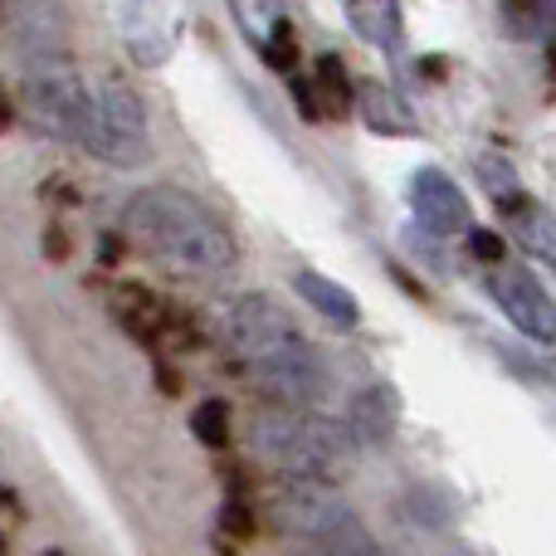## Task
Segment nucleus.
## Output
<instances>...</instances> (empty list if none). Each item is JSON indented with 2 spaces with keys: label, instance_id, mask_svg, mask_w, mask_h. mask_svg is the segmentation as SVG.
Listing matches in <instances>:
<instances>
[{
  "label": "nucleus",
  "instance_id": "9d476101",
  "mask_svg": "<svg viewBox=\"0 0 556 556\" xmlns=\"http://www.w3.org/2000/svg\"><path fill=\"white\" fill-rule=\"evenodd\" d=\"M508 230L518 235V244L532 254V260L552 264L556 269V215L547 211V205H538L532 195H522V201H513L508 211Z\"/></svg>",
  "mask_w": 556,
  "mask_h": 556
},
{
  "label": "nucleus",
  "instance_id": "cd10ccee",
  "mask_svg": "<svg viewBox=\"0 0 556 556\" xmlns=\"http://www.w3.org/2000/svg\"><path fill=\"white\" fill-rule=\"evenodd\" d=\"M5 503H10V493H5V489H0V508H5Z\"/></svg>",
  "mask_w": 556,
  "mask_h": 556
},
{
  "label": "nucleus",
  "instance_id": "393cba45",
  "mask_svg": "<svg viewBox=\"0 0 556 556\" xmlns=\"http://www.w3.org/2000/svg\"><path fill=\"white\" fill-rule=\"evenodd\" d=\"M123 260V240H117V235H108L103 240V264H117Z\"/></svg>",
  "mask_w": 556,
  "mask_h": 556
},
{
  "label": "nucleus",
  "instance_id": "dca6fc26",
  "mask_svg": "<svg viewBox=\"0 0 556 556\" xmlns=\"http://www.w3.org/2000/svg\"><path fill=\"white\" fill-rule=\"evenodd\" d=\"M230 10H235V25L244 29V39H250L254 49H264V45H274L278 35H288V10H283V0H230Z\"/></svg>",
  "mask_w": 556,
  "mask_h": 556
},
{
  "label": "nucleus",
  "instance_id": "a211bd4d",
  "mask_svg": "<svg viewBox=\"0 0 556 556\" xmlns=\"http://www.w3.org/2000/svg\"><path fill=\"white\" fill-rule=\"evenodd\" d=\"M503 15H508L513 35L538 39L556 29V0H503Z\"/></svg>",
  "mask_w": 556,
  "mask_h": 556
},
{
  "label": "nucleus",
  "instance_id": "20e7f679",
  "mask_svg": "<svg viewBox=\"0 0 556 556\" xmlns=\"http://www.w3.org/2000/svg\"><path fill=\"white\" fill-rule=\"evenodd\" d=\"M78 147L93 152L98 162H108V166H123V172L147 166L152 162V127H147L142 98H137L127 84H117V78L93 84Z\"/></svg>",
  "mask_w": 556,
  "mask_h": 556
},
{
  "label": "nucleus",
  "instance_id": "4468645a",
  "mask_svg": "<svg viewBox=\"0 0 556 556\" xmlns=\"http://www.w3.org/2000/svg\"><path fill=\"white\" fill-rule=\"evenodd\" d=\"M113 313H117V323H123L127 332H132L137 342H147V346H152L156 337L172 327V313H166L152 293H142V288H123V293H117V303H113Z\"/></svg>",
  "mask_w": 556,
  "mask_h": 556
},
{
  "label": "nucleus",
  "instance_id": "c85d7f7f",
  "mask_svg": "<svg viewBox=\"0 0 556 556\" xmlns=\"http://www.w3.org/2000/svg\"><path fill=\"white\" fill-rule=\"evenodd\" d=\"M45 556H64V552H45Z\"/></svg>",
  "mask_w": 556,
  "mask_h": 556
},
{
  "label": "nucleus",
  "instance_id": "6ab92c4d",
  "mask_svg": "<svg viewBox=\"0 0 556 556\" xmlns=\"http://www.w3.org/2000/svg\"><path fill=\"white\" fill-rule=\"evenodd\" d=\"M479 181H483V191L498 201V211H508L513 201H522V181L503 156H479Z\"/></svg>",
  "mask_w": 556,
  "mask_h": 556
},
{
  "label": "nucleus",
  "instance_id": "1a4fd4ad",
  "mask_svg": "<svg viewBox=\"0 0 556 556\" xmlns=\"http://www.w3.org/2000/svg\"><path fill=\"white\" fill-rule=\"evenodd\" d=\"M401 425V395L391 386H366L356 391L352 410H346V430H352L356 444H386Z\"/></svg>",
  "mask_w": 556,
  "mask_h": 556
},
{
  "label": "nucleus",
  "instance_id": "39448f33",
  "mask_svg": "<svg viewBox=\"0 0 556 556\" xmlns=\"http://www.w3.org/2000/svg\"><path fill=\"white\" fill-rule=\"evenodd\" d=\"M88 93H93V84H88L68 59H39V64L25 68L20 103H25V117L45 137L78 142V132H84V113H88Z\"/></svg>",
  "mask_w": 556,
  "mask_h": 556
},
{
  "label": "nucleus",
  "instance_id": "7ed1b4c3",
  "mask_svg": "<svg viewBox=\"0 0 556 556\" xmlns=\"http://www.w3.org/2000/svg\"><path fill=\"white\" fill-rule=\"evenodd\" d=\"M250 450L278 473L332 483L337 473L352 469L356 440L346 425L327 420V415H307V405H278L250 425Z\"/></svg>",
  "mask_w": 556,
  "mask_h": 556
},
{
  "label": "nucleus",
  "instance_id": "f8f14e48",
  "mask_svg": "<svg viewBox=\"0 0 556 556\" xmlns=\"http://www.w3.org/2000/svg\"><path fill=\"white\" fill-rule=\"evenodd\" d=\"M293 288H298V298H303L307 307H317V313H323L327 323H337V327H356V317H362L356 298L346 293L342 283H332V278H323V274H313V269L293 274Z\"/></svg>",
  "mask_w": 556,
  "mask_h": 556
},
{
  "label": "nucleus",
  "instance_id": "f03ea898",
  "mask_svg": "<svg viewBox=\"0 0 556 556\" xmlns=\"http://www.w3.org/2000/svg\"><path fill=\"white\" fill-rule=\"evenodd\" d=\"M225 337L230 352L240 356V366L254 376L264 395H274L278 405H317L327 391V366L313 346L303 342V332L293 327V317L264 293H250L230 307L225 317Z\"/></svg>",
  "mask_w": 556,
  "mask_h": 556
},
{
  "label": "nucleus",
  "instance_id": "ddd939ff",
  "mask_svg": "<svg viewBox=\"0 0 556 556\" xmlns=\"http://www.w3.org/2000/svg\"><path fill=\"white\" fill-rule=\"evenodd\" d=\"M352 29L376 49H401V0H346Z\"/></svg>",
  "mask_w": 556,
  "mask_h": 556
},
{
  "label": "nucleus",
  "instance_id": "aec40b11",
  "mask_svg": "<svg viewBox=\"0 0 556 556\" xmlns=\"http://www.w3.org/2000/svg\"><path fill=\"white\" fill-rule=\"evenodd\" d=\"M191 434L205 444V450H225V444H230V405H225V401H205V405H195V415H191Z\"/></svg>",
  "mask_w": 556,
  "mask_h": 556
},
{
  "label": "nucleus",
  "instance_id": "4be33fe9",
  "mask_svg": "<svg viewBox=\"0 0 556 556\" xmlns=\"http://www.w3.org/2000/svg\"><path fill=\"white\" fill-rule=\"evenodd\" d=\"M469 250H473V260H483V264L508 260V250H503V235H498V230H469Z\"/></svg>",
  "mask_w": 556,
  "mask_h": 556
},
{
  "label": "nucleus",
  "instance_id": "5701e85b",
  "mask_svg": "<svg viewBox=\"0 0 556 556\" xmlns=\"http://www.w3.org/2000/svg\"><path fill=\"white\" fill-rule=\"evenodd\" d=\"M293 103H298V113H303L307 123L327 117L323 113V98H317V88H313V78H293Z\"/></svg>",
  "mask_w": 556,
  "mask_h": 556
},
{
  "label": "nucleus",
  "instance_id": "b1692460",
  "mask_svg": "<svg viewBox=\"0 0 556 556\" xmlns=\"http://www.w3.org/2000/svg\"><path fill=\"white\" fill-rule=\"evenodd\" d=\"M45 254H49V260H54V264H64V254H68L64 230H49V235H45Z\"/></svg>",
  "mask_w": 556,
  "mask_h": 556
},
{
  "label": "nucleus",
  "instance_id": "2eb2a0df",
  "mask_svg": "<svg viewBox=\"0 0 556 556\" xmlns=\"http://www.w3.org/2000/svg\"><path fill=\"white\" fill-rule=\"evenodd\" d=\"M303 552L307 556H381V547L371 542V532L362 528L356 513H342L332 528H323L317 538H307Z\"/></svg>",
  "mask_w": 556,
  "mask_h": 556
},
{
  "label": "nucleus",
  "instance_id": "bb28decb",
  "mask_svg": "<svg viewBox=\"0 0 556 556\" xmlns=\"http://www.w3.org/2000/svg\"><path fill=\"white\" fill-rule=\"evenodd\" d=\"M547 74H552V84H556V39L547 45Z\"/></svg>",
  "mask_w": 556,
  "mask_h": 556
},
{
  "label": "nucleus",
  "instance_id": "412c9836",
  "mask_svg": "<svg viewBox=\"0 0 556 556\" xmlns=\"http://www.w3.org/2000/svg\"><path fill=\"white\" fill-rule=\"evenodd\" d=\"M254 528H260V522H254V508L244 498H230L220 508V532H230V538H254Z\"/></svg>",
  "mask_w": 556,
  "mask_h": 556
},
{
  "label": "nucleus",
  "instance_id": "423d86ee",
  "mask_svg": "<svg viewBox=\"0 0 556 556\" xmlns=\"http://www.w3.org/2000/svg\"><path fill=\"white\" fill-rule=\"evenodd\" d=\"M489 293L522 337H532V342H542V346L556 342V303L532 269H522V264H513V260L489 264Z\"/></svg>",
  "mask_w": 556,
  "mask_h": 556
},
{
  "label": "nucleus",
  "instance_id": "a878e982",
  "mask_svg": "<svg viewBox=\"0 0 556 556\" xmlns=\"http://www.w3.org/2000/svg\"><path fill=\"white\" fill-rule=\"evenodd\" d=\"M10 123H15V108H10V98L5 93H0V132H5V127Z\"/></svg>",
  "mask_w": 556,
  "mask_h": 556
},
{
  "label": "nucleus",
  "instance_id": "f3484780",
  "mask_svg": "<svg viewBox=\"0 0 556 556\" xmlns=\"http://www.w3.org/2000/svg\"><path fill=\"white\" fill-rule=\"evenodd\" d=\"M313 88H317V98H323V113H332V117H342L346 108H352V78H346V68H342V59L337 54H323L317 59V74H313Z\"/></svg>",
  "mask_w": 556,
  "mask_h": 556
},
{
  "label": "nucleus",
  "instance_id": "0eeeda50",
  "mask_svg": "<svg viewBox=\"0 0 556 556\" xmlns=\"http://www.w3.org/2000/svg\"><path fill=\"white\" fill-rule=\"evenodd\" d=\"M10 45L25 64H39V59H68V10L59 0H10Z\"/></svg>",
  "mask_w": 556,
  "mask_h": 556
},
{
  "label": "nucleus",
  "instance_id": "9b49d317",
  "mask_svg": "<svg viewBox=\"0 0 556 556\" xmlns=\"http://www.w3.org/2000/svg\"><path fill=\"white\" fill-rule=\"evenodd\" d=\"M356 108H362L366 127L381 132V137H410L415 132V117H410V108L401 103V93L386 88V84H376V78L356 88Z\"/></svg>",
  "mask_w": 556,
  "mask_h": 556
},
{
  "label": "nucleus",
  "instance_id": "6e6552de",
  "mask_svg": "<svg viewBox=\"0 0 556 556\" xmlns=\"http://www.w3.org/2000/svg\"><path fill=\"white\" fill-rule=\"evenodd\" d=\"M410 211L430 235H469V220H473L464 191L440 166H420L410 176Z\"/></svg>",
  "mask_w": 556,
  "mask_h": 556
},
{
  "label": "nucleus",
  "instance_id": "f257e3e1",
  "mask_svg": "<svg viewBox=\"0 0 556 556\" xmlns=\"http://www.w3.org/2000/svg\"><path fill=\"white\" fill-rule=\"evenodd\" d=\"M127 235L152 254L162 269L186 274V278H215L230 274L240 250L225 220L205 201H195L181 186H147L127 201L123 211Z\"/></svg>",
  "mask_w": 556,
  "mask_h": 556
}]
</instances>
